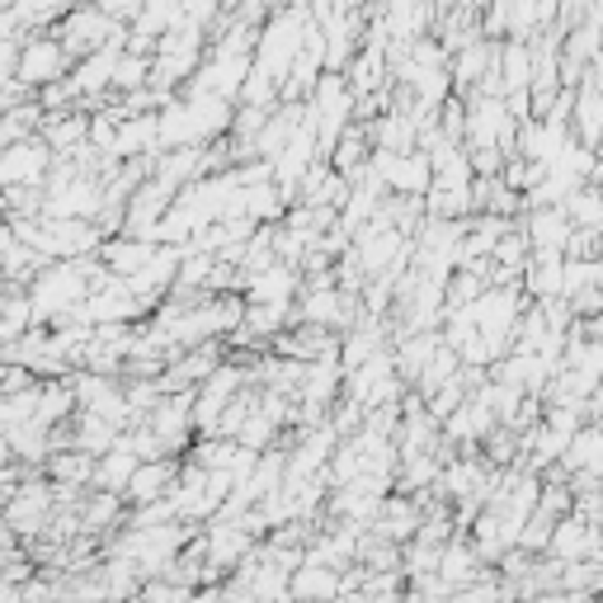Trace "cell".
Segmentation results:
<instances>
[{"mask_svg": "<svg viewBox=\"0 0 603 603\" xmlns=\"http://www.w3.org/2000/svg\"><path fill=\"white\" fill-rule=\"evenodd\" d=\"M373 175L387 189L419 198V194H429V185H434V160H429V151H387V147H377Z\"/></svg>", "mask_w": 603, "mask_h": 603, "instance_id": "6da1fadb", "label": "cell"}, {"mask_svg": "<svg viewBox=\"0 0 603 603\" xmlns=\"http://www.w3.org/2000/svg\"><path fill=\"white\" fill-rule=\"evenodd\" d=\"M62 38H67V52H80V57H90L99 48H109V43H123V29L109 19L105 6H80L76 14H67V24H62Z\"/></svg>", "mask_w": 603, "mask_h": 603, "instance_id": "7a4b0ae2", "label": "cell"}, {"mask_svg": "<svg viewBox=\"0 0 603 603\" xmlns=\"http://www.w3.org/2000/svg\"><path fill=\"white\" fill-rule=\"evenodd\" d=\"M67 43H57V38H33V43L19 48L14 57V80L19 86H52V80L67 76Z\"/></svg>", "mask_w": 603, "mask_h": 603, "instance_id": "3957f363", "label": "cell"}, {"mask_svg": "<svg viewBox=\"0 0 603 603\" xmlns=\"http://www.w3.org/2000/svg\"><path fill=\"white\" fill-rule=\"evenodd\" d=\"M48 160H52V147L48 142H10L0 147V189H24V185H43L48 175Z\"/></svg>", "mask_w": 603, "mask_h": 603, "instance_id": "277c9868", "label": "cell"}, {"mask_svg": "<svg viewBox=\"0 0 603 603\" xmlns=\"http://www.w3.org/2000/svg\"><path fill=\"white\" fill-rule=\"evenodd\" d=\"M354 109V95L345 86V76H326L312 95V118H316V132H320V147H335L339 128H345V113Z\"/></svg>", "mask_w": 603, "mask_h": 603, "instance_id": "5b68a950", "label": "cell"}, {"mask_svg": "<svg viewBox=\"0 0 603 603\" xmlns=\"http://www.w3.org/2000/svg\"><path fill=\"white\" fill-rule=\"evenodd\" d=\"M571 231H575V223L566 217V208H561V204H533L528 227H524L533 250H561V255H566Z\"/></svg>", "mask_w": 603, "mask_h": 603, "instance_id": "8992f818", "label": "cell"}, {"mask_svg": "<svg viewBox=\"0 0 603 603\" xmlns=\"http://www.w3.org/2000/svg\"><path fill=\"white\" fill-rule=\"evenodd\" d=\"M236 387H240V373L236 368H212L204 377V392H198V401H194V425L217 429V415L227 411V401L236 396Z\"/></svg>", "mask_w": 603, "mask_h": 603, "instance_id": "52a82bcc", "label": "cell"}, {"mask_svg": "<svg viewBox=\"0 0 603 603\" xmlns=\"http://www.w3.org/2000/svg\"><path fill=\"white\" fill-rule=\"evenodd\" d=\"M175 462L166 457H147V462H137V472L128 481V495L137 500V505H147V500H160V495H170L175 491Z\"/></svg>", "mask_w": 603, "mask_h": 603, "instance_id": "ba28073f", "label": "cell"}, {"mask_svg": "<svg viewBox=\"0 0 603 603\" xmlns=\"http://www.w3.org/2000/svg\"><path fill=\"white\" fill-rule=\"evenodd\" d=\"M48 510H52V495L43 486H24L10 505H6V524L19 528V533H33L48 524Z\"/></svg>", "mask_w": 603, "mask_h": 603, "instance_id": "9c48e42d", "label": "cell"}, {"mask_svg": "<svg viewBox=\"0 0 603 603\" xmlns=\"http://www.w3.org/2000/svg\"><path fill=\"white\" fill-rule=\"evenodd\" d=\"M293 293H297V269L288 265V259L259 269L255 284H250V302H274V307H293Z\"/></svg>", "mask_w": 603, "mask_h": 603, "instance_id": "30bf717a", "label": "cell"}, {"mask_svg": "<svg viewBox=\"0 0 603 603\" xmlns=\"http://www.w3.org/2000/svg\"><path fill=\"white\" fill-rule=\"evenodd\" d=\"M160 250H166V246H156V240H147V236H123V240H113V246H109V274L132 278L137 269H147Z\"/></svg>", "mask_w": 603, "mask_h": 603, "instance_id": "8fae6325", "label": "cell"}, {"mask_svg": "<svg viewBox=\"0 0 603 603\" xmlns=\"http://www.w3.org/2000/svg\"><path fill=\"white\" fill-rule=\"evenodd\" d=\"M349 297L345 293H335L330 284H320L307 302H302V320H312V326H345L349 320Z\"/></svg>", "mask_w": 603, "mask_h": 603, "instance_id": "7c38bea8", "label": "cell"}, {"mask_svg": "<svg viewBox=\"0 0 603 603\" xmlns=\"http://www.w3.org/2000/svg\"><path fill=\"white\" fill-rule=\"evenodd\" d=\"M137 457L132 448H123V444H113L105 457L95 462V486L99 491H128V481H132V472H137Z\"/></svg>", "mask_w": 603, "mask_h": 603, "instance_id": "4fadbf2b", "label": "cell"}, {"mask_svg": "<svg viewBox=\"0 0 603 603\" xmlns=\"http://www.w3.org/2000/svg\"><path fill=\"white\" fill-rule=\"evenodd\" d=\"M212 368H217V349H194V354H185V358H175V364H170L166 382H160V392H189L194 382H204Z\"/></svg>", "mask_w": 603, "mask_h": 603, "instance_id": "5bb4252c", "label": "cell"}, {"mask_svg": "<svg viewBox=\"0 0 603 603\" xmlns=\"http://www.w3.org/2000/svg\"><path fill=\"white\" fill-rule=\"evenodd\" d=\"M160 142V118L156 113H142V118H132V123H118L113 132V156H137V151H151Z\"/></svg>", "mask_w": 603, "mask_h": 603, "instance_id": "9a60e30c", "label": "cell"}, {"mask_svg": "<svg viewBox=\"0 0 603 603\" xmlns=\"http://www.w3.org/2000/svg\"><path fill=\"white\" fill-rule=\"evenodd\" d=\"M561 208H566V217H571L575 227L603 231V189H594V185H575L566 198H561Z\"/></svg>", "mask_w": 603, "mask_h": 603, "instance_id": "2e32d148", "label": "cell"}, {"mask_svg": "<svg viewBox=\"0 0 603 603\" xmlns=\"http://www.w3.org/2000/svg\"><path fill=\"white\" fill-rule=\"evenodd\" d=\"M476 566H481V552H472L467 542H453V547L438 552V575H444L453 590H467V580L476 575Z\"/></svg>", "mask_w": 603, "mask_h": 603, "instance_id": "e0dca14e", "label": "cell"}, {"mask_svg": "<svg viewBox=\"0 0 603 603\" xmlns=\"http://www.w3.org/2000/svg\"><path fill=\"white\" fill-rule=\"evenodd\" d=\"M434 354H438V339H434V335H415V339H406V345H401V354H396L401 377H419Z\"/></svg>", "mask_w": 603, "mask_h": 603, "instance_id": "ac0fdd59", "label": "cell"}, {"mask_svg": "<svg viewBox=\"0 0 603 603\" xmlns=\"http://www.w3.org/2000/svg\"><path fill=\"white\" fill-rule=\"evenodd\" d=\"M411 528H419L415 505H406V500H392V505H382V537H406Z\"/></svg>", "mask_w": 603, "mask_h": 603, "instance_id": "d6986e66", "label": "cell"}, {"mask_svg": "<svg viewBox=\"0 0 603 603\" xmlns=\"http://www.w3.org/2000/svg\"><path fill=\"white\" fill-rule=\"evenodd\" d=\"M86 118H62V123L48 128V147L52 151H71V147H86Z\"/></svg>", "mask_w": 603, "mask_h": 603, "instance_id": "ffe728a7", "label": "cell"}, {"mask_svg": "<svg viewBox=\"0 0 603 603\" xmlns=\"http://www.w3.org/2000/svg\"><path fill=\"white\" fill-rule=\"evenodd\" d=\"M52 476H62V481H95V462H90V453L86 448H76V457L71 453H62V457H52Z\"/></svg>", "mask_w": 603, "mask_h": 603, "instance_id": "44dd1931", "label": "cell"}, {"mask_svg": "<svg viewBox=\"0 0 603 603\" xmlns=\"http://www.w3.org/2000/svg\"><path fill=\"white\" fill-rule=\"evenodd\" d=\"M147 71H151V67H147L142 52H123V57H118V67H113V90H137Z\"/></svg>", "mask_w": 603, "mask_h": 603, "instance_id": "7402d4cb", "label": "cell"}, {"mask_svg": "<svg viewBox=\"0 0 603 603\" xmlns=\"http://www.w3.org/2000/svg\"><path fill=\"white\" fill-rule=\"evenodd\" d=\"M179 6H185V19H194V24H208L223 0H179Z\"/></svg>", "mask_w": 603, "mask_h": 603, "instance_id": "603a6c76", "label": "cell"}, {"mask_svg": "<svg viewBox=\"0 0 603 603\" xmlns=\"http://www.w3.org/2000/svg\"><path fill=\"white\" fill-rule=\"evenodd\" d=\"M255 6H284V0H255Z\"/></svg>", "mask_w": 603, "mask_h": 603, "instance_id": "cb8c5ba5", "label": "cell"}]
</instances>
